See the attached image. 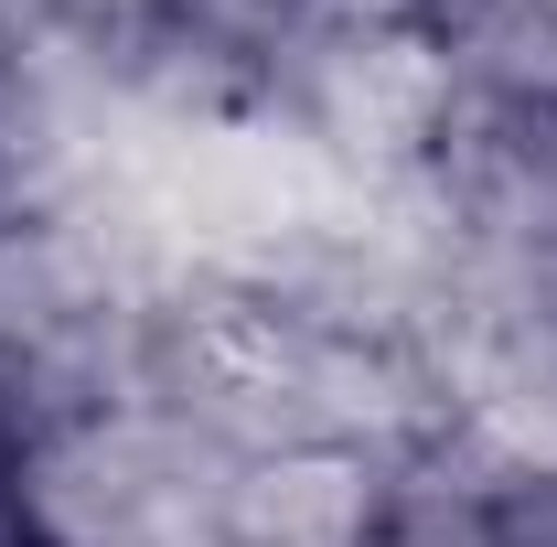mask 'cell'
Masks as SVG:
<instances>
[{
  "label": "cell",
  "mask_w": 557,
  "mask_h": 547,
  "mask_svg": "<svg viewBox=\"0 0 557 547\" xmlns=\"http://www.w3.org/2000/svg\"><path fill=\"white\" fill-rule=\"evenodd\" d=\"M418 44L461 108L557 119V0H429Z\"/></svg>",
  "instance_id": "obj_1"
},
{
  "label": "cell",
  "mask_w": 557,
  "mask_h": 547,
  "mask_svg": "<svg viewBox=\"0 0 557 547\" xmlns=\"http://www.w3.org/2000/svg\"><path fill=\"white\" fill-rule=\"evenodd\" d=\"M386 462L354 451H247L225 473V547H364Z\"/></svg>",
  "instance_id": "obj_2"
},
{
  "label": "cell",
  "mask_w": 557,
  "mask_h": 547,
  "mask_svg": "<svg viewBox=\"0 0 557 547\" xmlns=\"http://www.w3.org/2000/svg\"><path fill=\"white\" fill-rule=\"evenodd\" d=\"M364 547H504V526H493V473L440 429L429 451L386 462Z\"/></svg>",
  "instance_id": "obj_3"
},
{
  "label": "cell",
  "mask_w": 557,
  "mask_h": 547,
  "mask_svg": "<svg viewBox=\"0 0 557 547\" xmlns=\"http://www.w3.org/2000/svg\"><path fill=\"white\" fill-rule=\"evenodd\" d=\"M172 22H194V33H214V44H236V54H258L269 65L289 33H311L333 0H161Z\"/></svg>",
  "instance_id": "obj_4"
},
{
  "label": "cell",
  "mask_w": 557,
  "mask_h": 547,
  "mask_svg": "<svg viewBox=\"0 0 557 547\" xmlns=\"http://www.w3.org/2000/svg\"><path fill=\"white\" fill-rule=\"evenodd\" d=\"M493 526L504 547H557V462H525L493 483Z\"/></svg>",
  "instance_id": "obj_5"
},
{
  "label": "cell",
  "mask_w": 557,
  "mask_h": 547,
  "mask_svg": "<svg viewBox=\"0 0 557 547\" xmlns=\"http://www.w3.org/2000/svg\"><path fill=\"white\" fill-rule=\"evenodd\" d=\"M33 65V22H22V0H0V86Z\"/></svg>",
  "instance_id": "obj_6"
},
{
  "label": "cell",
  "mask_w": 557,
  "mask_h": 547,
  "mask_svg": "<svg viewBox=\"0 0 557 547\" xmlns=\"http://www.w3.org/2000/svg\"><path fill=\"white\" fill-rule=\"evenodd\" d=\"M0 547H44V537H33V515H22V494H11V483H0Z\"/></svg>",
  "instance_id": "obj_7"
},
{
  "label": "cell",
  "mask_w": 557,
  "mask_h": 547,
  "mask_svg": "<svg viewBox=\"0 0 557 547\" xmlns=\"http://www.w3.org/2000/svg\"><path fill=\"white\" fill-rule=\"evenodd\" d=\"M333 11H364V22H418L429 0H333Z\"/></svg>",
  "instance_id": "obj_8"
}]
</instances>
